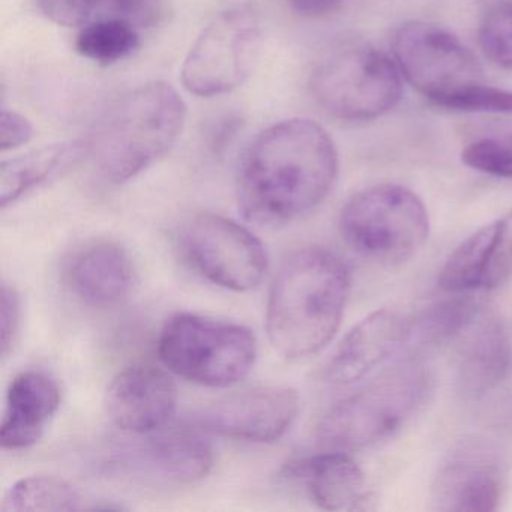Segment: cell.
<instances>
[{"instance_id": "cell-20", "label": "cell", "mask_w": 512, "mask_h": 512, "mask_svg": "<svg viewBox=\"0 0 512 512\" xmlns=\"http://www.w3.org/2000/svg\"><path fill=\"white\" fill-rule=\"evenodd\" d=\"M85 157H88L86 140H71L4 161L0 166L2 209L13 205L35 188L64 175Z\"/></svg>"}, {"instance_id": "cell-3", "label": "cell", "mask_w": 512, "mask_h": 512, "mask_svg": "<svg viewBox=\"0 0 512 512\" xmlns=\"http://www.w3.org/2000/svg\"><path fill=\"white\" fill-rule=\"evenodd\" d=\"M187 107L176 89L146 83L116 101L86 140L101 178L125 184L169 154L184 130Z\"/></svg>"}, {"instance_id": "cell-25", "label": "cell", "mask_w": 512, "mask_h": 512, "mask_svg": "<svg viewBox=\"0 0 512 512\" xmlns=\"http://www.w3.org/2000/svg\"><path fill=\"white\" fill-rule=\"evenodd\" d=\"M140 28L125 20H103L80 28L76 38L79 55L95 64L127 61L140 49Z\"/></svg>"}, {"instance_id": "cell-13", "label": "cell", "mask_w": 512, "mask_h": 512, "mask_svg": "<svg viewBox=\"0 0 512 512\" xmlns=\"http://www.w3.org/2000/svg\"><path fill=\"white\" fill-rule=\"evenodd\" d=\"M106 410L110 421L125 433H157L175 418L178 389L172 377L161 368L131 365L110 383Z\"/></svg>"}, {"instance_id": "cell-23", "label": "cell", "mask_w": 512, "mask_h": 512, "mask_svg": "<svg viewBox=\"0 0 512 512\" xmlns=\"http://www.w3.org/2000/svg\"><path fill=\"white\" fill-rule=\"evenodd\" d=\"M496 223L487 224L461 242L440 271V289L448 293H470L484 289L493 251Z\"/></svg>"}, {"instance_id": "cell-31", "label": "cell", "mask_w": 512, "mask_h": 512, "mask_svg": "<svg viewBox=\"0 0 512 512\" xmlns=\"http://www.w3.org/2000/svg\"><path fill=\"white\" fill-rule=\"evenodd\" d=\"M34 137V127L31 122L14 112V110L2 109L0 115V151L10 152L14 149L28 145Z\"/></svg>"}, {"instance_id": "cell-22", "label": "cell", "mask_w": 512, "mask_h": 512, "mask_svg": "<svg viewBox=\"0 0 512 512\" xmlns=\"http://www.w3.org/2000/svg\"><path fill=\"white\" fill-rule=\"evenodd\" d=\"M452 298L434 302L410 319L409 344L434 347L466 331L478 316L479 304L469 293H451Z\"/></svg>"}, {"instance_id": "cell-14", "label": "cell", "mask_w": 512, "mask_h": 512, "mask_svg": "<svg viewBox=\"0 0 512 512\" xmlns=\"http://www.w3.org/2000/svg\"><path fill=\"white\" fill-rule=\"evenodd\" d=\"M214 448L199 430H169L121 451L116 466L139 478L164 484L203 481L214 467Z\"/></svg>"}, {"instance_id": "cell-4", "label": "cell", "mask_w": 512, "mask_h": 512, "mask_svg": "<svg viewBox=\"0 0 512 512\" xmlns=\"http://www.w3.org/2000/svg\"><path fill=\"white\" fill-rule=\"evenodd\" d=\"M428 383V373L418 362L395 365L335 403L317 425V440L334 451H355L383 442L421 406Z\"/></svg>"}, {"instance_id": "cell-30", "label": "cell", "mask_w": 512, "mask_h": 512, "mask_svg": "<svg viewBox=\"0 0 512 512\" xmlns=\"http://www.w3.org/2000/svg\"><path fill=\"white\" fill-rule=\"evenodd\" d=\"M22 316V301L14 287L2 286L0 292V332H2V356L7 358L16 343Z\"/></svg>"}, {"instance_id": "cell-2", "label": "cell", "mask_w": 512, "mask_h": 512, "mask_svg": "<svg viewBox=\"0 0 512 512\" xmlns=\"http://www.w3.org/2000/svg\"><path fill=\"white\" fill-rule=\"evenodd\" d=\"M349 293V268L334 251L307 247L290 254L266 305L272 349L289 361L316 355L337 334Z\"/></svg>"}, {"instance_id": "cell-26", "label": "cell", "mask_w": 512, "mask_h": 512, "mask_svg": "<svg viewBox=\"0 0 512 512\" xmlns=\"http://www.w3.org/2000/svg\"><path fill=\"white\" fill-rule=\"evenodd\" d=\"M478 43L488 61L512 70V0L488 8L479 23Z\"/></svg>"}, {"instance_id": "cell-8", "label": "cell", "mask_w": 512, "mask_h": 512, "mask_svg": "<svg viewBox=\"0 0 512 512\" xmlns=\"http://www.w3.org/2000/svg\"><path fill=\"white\" fill-rule=\"evenodd\" d=\"M392 52L404 79L439 109L484 83L475 55L440 26L404 23L392 38Z\"/></svg>"}, {"instance_id": "cell-24", "label": "cell", "mask_w": 512, "mask_h": 512, "mask_svg": "<svg viewBox=\"0 0 512 512\" xmlns=\"http://www.w3.org/2000/svg\"><path fill=\"white\" fill-rule=\"evenodd\" d=\"M83 496L76 487L50 475H34L17 481L5 494L0 506L2 512L80 511Z\"/></svg>"}, {"instance_id": "cell-18", "label": "cell", "mask_w": 512, "mask_h": 512, "mask_svg": "<svg viewBox=\"0 0 512 512\" xmlns=\"http://www.w3.org/2000/svg\"><path fill=\"white\" fill-rule=\"evenodd\" d=\"M283 475L304 485L311 502L326 511L364 508L368 499L364 472L343 451L299 458L286 464Z\"/></svg>"}, {"instance_id": "cell-16", "label": "cell", "mask_w": 512, "mask_h": 512, "mask_svg": "<svg viewBox=\"0 0 512 512\" xmlns=\"http://www.w3.org/2000/svg\"><path fill=\"white\" fill-rule=\"evenodd\" d=\"M61 406L58 382L44 371L17 374L8 386L0 442L5 449H28L43 439Z\"/></svg>"}, {"instance_id": "cell-1", "label": "cell", "mask_w": 512, "mask_h": 512, "mask_svg": "<svg viewBox=\"0 0 512 512\" xmlns=\"http://www.w3.org/2000/svg\"><path fill=\"white\" fill-rule=\"evenodd\" d=\"M337 176V148L319 124L278 122L251 142L239 163V209L259 226L292 223L328 197Z\"/></svg>"}, {"instance_id": "cell-11", "label": "cell", "mask_w": 512, "mask_h": 512, "mask_svg": "<svg viewBox=\"0 0 512 512\" xmlns=\"http://www.w3.org/2000/svg\"><path fill=\"white\" fill-rule=\"evenodd\" d=\"M299 413V395L289 386H254L214 401L197 416L200 430L247 442L271 443L284 436Z\"/></svg>"}, {"instance_id": "cell-5", "label": "cell", "mask_w": 512, "mask_h": 512, "mask_svg": "<svg viewBox=\"0 0 512 512\" xmlns=\"http://www.w3.org/2000/svg\"><path fill=\"white\" fill-rule=\"evenodd\" d=\"M158 355L182 379L229 388L253 370L257 341L250 329L238 323L179 313L161 329Z\"/></svg>"}, {"instance_id": "cell-10", "label": "cell", "mask_w": 512, "mask_h": 512, "mask_svg": "<svg viewBox=\"0 0 512 512\" xmlns=\"http://www.w3.org/2000/svg\"><path fill=\"white\" fill-rule=\"evenodd\" d=\"M178 241L185 262L215 286L248 292L262 283L268 271L262 242L223 215H194L182 226Z\"/></svg>"}, {"instance_id": "cell-6", "label": "cell", "mask_w": 512, "mask_h": 512, "mask_svg": "<svg viewBox=\"0 0 512 512\" xmlns=\"http://www.w3.org/2000/svg\"><path fill=\"white\" fill-rule=\"evenodd\" d=\"M340 232L365 259L400 266L424 247L430 218L422 200L409 188L380 184L359 191L344 205Z\"/></svg>"}, {"instance_id": "cell-28", "label": "cell", "mask_w": 512, "mask_h": 512, "mask_svg": "<svg viewBox=\"0 0 512 512\" xmlns=\"http://www.w3.org/2000/svg\"><path fill=\"white\" fill-rule=\"evenodd\" d=\"M512 278V211L496 221L493 251L484 289H497Z\"/></svg>"}, {"instance_id": "cell-9", "label": "cell", "mask_w": 512, "mask_h": 512, "mask_svg": "<svg viewBox=\"0 0 512 512\" xmlns=\"http://www.w3.org/2000/svg\"><path fill=\"white\" fill-rule=\"evenodd\" d=\"M259 46V19L251 8L223 11L203 28L185 58V89L202 98L235 91L250 76Z\"/></svg>"}, {"instance_id": "cell-15", "label": "cell", "mask_w": 512, "mask_h": 512, "mask_svg": "<svg viewBox=\"0 0 512 512\" xmlns=\"http://www.w3.org/2000/svg\"><path fill=\"white\" fill-rule=\"evenodd\" d=\"M410 317L400 311L379 310L353 326L338 344L325 368L332 385H350L367 377L409 344Z\"/></svg>"}, {"instance_id": "cell-21", "label": "cell", "mask_w": 512, "mask_h": 512, "mask_svg": "<svg viewBox=\"0 0 512 512\" xmlns=\"http://www.w3.org/2000/svg\"><path fill=\"white\" fill-rule=\"evenodd\" d=\"M37 5L47 20L65 28H85L103 20L152 28L167 14L166 0H37Z\"/></svg>"}, {"instance_id": "cell-7", "label": "cell", "mask_w": 512, "mask_h": 512, "mask_svg": "<svg viewBox=\"0 0 512 512\" xmlns=\"http://www.w3.org/2000/svg\"><path fill=\"white\" fill-rule=\"evenodd\" d=\"M311 94L335 119L373 121L400 101L397 64L371 44L350 41L326 53L311 73Z\"/></svg>"}, {"instance_id": "cell-32", "label": "cell", "mask_w": 512, "mask_h": 512, "mask_svg": "<svg viewBox=\"0 0 512 512\" xmlns=\"http://www.w3.org/2000/svg\"><path fill=\"white\" fill-rule=\"evenodd\" d=\"M290 10L304 19H323L338 13L346 0H287Z\"/></svg>"}, {"instance_id": "cell-29", "label": "cell", "mask_w": 512, "mask_h": 512, "mask_svg": "<svg viewBox=\"0 0 512 512\" xmlns=\"http://www.w3.org/2000/svg\"><path fill=\"white\" fill-rule=\"evenodd\" d=\"M445 109L451 110V112H487L512 115V92L481 83L452 100Z\"/></svg>"}, {"instance_id": "cell-27", "label": "cell", "mask_w": 512, "mask_h": 512, "mask_svg": "<svg viewBox=\"0 0 512 512\" xmlns=\"http://www.w3.org/2000/svg\"><path fill=\"white\" fill-rule=\"evenodd\" d=\"M461 160L485 175L512 179V133L475 140L461 152Z\"/></svg>"}, {"instance_id": "cell-19", "label": "cell", "mask_w": 512, "mask_h": 512, "mask_svg": "<svg viewBox=\"0 0 512 512\" xmlns=\"http://www.w3.org/2000/svg\"><path fill=\"white\" fill-rule=\"evenodd\" d=\"M512 368V343L508 331L497 320L482 325L464 350L458 368L460 392L469 400H479L496 391Z\"/></svg>"}, {"instance_id": "cell-12", "label": "cell", "mask_w": 512, "mask_h": 512, "mask_svg": "<svg viewBox=\"0 0 512 512\" xmlns=\"http://www.w3.org/2000/svg\"><path fill=\"white\" fill-rule=\"evenodd\" d=\"M505 485V467L493 446L461 443L437 470L431 506L442 512L496 511Z\"/></svg>"}, {"instance_id": "cell-17", "label": "cell", "mask_w": 512, "mask_h": 512, "mask_svg": "<svg viewBox=\"0 0 512 512\" xmlns=\"http://www.w3.org/2000/svg\"><path fill=\"white\" fill-rule=\"evenodd\" d=\"M74 295L95 308H112L130 296L134 268L130 256L115 242H95L80 250L67 269Z\"/></svg>"}]
</instances>
